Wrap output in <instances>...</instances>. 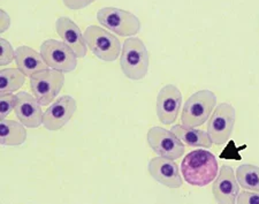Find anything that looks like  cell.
I'll return each instance as SVG.
<instances>
[{"label": "cell", "mask_w": 259, "mask_h": 204, "mask_svg": "<svg viewBox=\"0 0 259 204\" xmlns=\"http://www.w3.org/2000/svg\"><path fill=\"white\" fill-rule=\"evenodd\" d=\"M218 169L214 155L204 149L189 152L181 163L182 177L188 184L196 187L211 184L218 176Z\"/></svg>", "instance_id": "6da1fadb"}, {"label": "cell", "mask_w": 259, "mask_h": 204, "mask_svg": "<svg viewBox=\"0 0 259 204\" xmlns=\"http://www.w3.org/2000/svg\"><path fill=\"white\" fill-rule=\"evenodd\" d=\"M149 65V52L143 42L137 37H129L124 40L120 66L126 77L135 81L142 80L148 74Z\"/></svg>", "instance_id": "7a4b0ae2"}, {"label": "cell", "mask_w": 259, "mask_h": 204, "mask_svg": "<svg viewBox=\"0 0 259 204\" xmlns=\"http://www.w3.org/2000/svg\"><path fill=\"white\" fill-rule=\"evenodd\" d=\"M217 104V96L210 90L197 91L188 98L182 110L183 126L199 127L210 118Z\"/></svg>", "instance_id": "3957f363"}, {"label": "cell", "mask_w": 259, "mask_h": 204, "mask_svg": "<svg viewBox=\"0 0 259 204\" xmlns=\"http://www.w3.org/2000/svg\"><path fill=\"white\" fill-rule=\"evenodd\" d=\"M84 40L88 49L103 61H115L120 57L121 43L119 38L105 29L90 26L84 31Z\"/></svg>", "instance_id": "277c9868"}, {"label": "cell", "mask_w": 259, "mask_h": 204, "mask_svg": "<svg viewBox=\"0 0 259 204\" xmlns=\"http://www.w3.org/2000/svg\"><path fill=\"white\" fill-rule=\"evenodd\" d=\"M65 83V75L57 69H45L30 76V87L33 96L41 106L54 102Z\"/></svg>", "instance_id": "5b68a950"}, {"label": "cell", "mask_w": 259, "mask_h": 204, "mask_svg": "<svg viewBox=\"0 0 259 204\" xmlns=\"http://www.w3.org/2000/svg\"><path fill=\"white\" fill-rule=\"evenodd\" d=\"M97 20L103 27L122 37H132L141 29V22L137 16L115 7H104L99 10Z\"/></svg>", "instance_id": "8992f818"}, {"label": "cell", "mask_w": 259, "mask_h": 204, "mask_svg": "<svg viewBox=\"0 0 259 204\" xmlns=\"http://www.w3.org/2000/svg\"><path fill=\"white\" fill-rule=\"evenodd\" d=\"M40 55L49 67L69 73L76 68L77 56L65 42L48 39L40 45Z\"/></svg>", "instance_id": "52a82bcc"}, {"label": "cell", "mask_w": 259, "mask_h": 204, "mask_svg": "<svg viewBox=\"0 0 259 204\" xmlns=\"http://www.w3.org/2000/svg\"><path fill=\"white\" fill-rule=\"evenodd\" d=\"M235 119V109L231 104L221 103L215 107L207 123V134L213 144L223 145L231 139Z\"/></svg>", "instance_id": "ba28073f"}, {"label": "cell", "mask_w": 259, "mask_h": 204, "mask_svg": "<svg viewBox=\"0 0 259 204\" xmlns=\"http://www.w3.org/2000/svg\"><path fill=\"white\" fill-rule=\"evenodd\" d=\"M148 143L157 156L177 160L185 153V144L172 131L152 127L148 132Z\"/></svg>", "instance_id": "9c48e42d"}, {"label": "cell", "mask_w": 259, "mask_h": 204, "mask_svg": "<svg viewBox=\"0 0 259 204\" xmlns=\"http://www.w3.org/2000/svg\"><path fill=\"white\" fill-rule=\"evenodd\" d=\"M76 110L77 104L72 96H62V97L58 98L56 102H53L52 105L44 112V127L51 132L61 130L72 119Z\"/></svg>", "instance_id": "30bf717a"}, {"label": "cell", "mask_w": 259, "mask_h": 204, "mask_svg": "<svg viewBox=\"0 0 259 204\" xmlns=\"http://www.w3.org/2000/svg\"><path fill=\"white\" fill-rule=\"evenodd\" d=\"M182 106V94L174 85H167L161 88L157 96V115L164 125L177 121Z\"/></svg>", "instance_id": "8fae6325"}, {"label": "cell", "mask_w": 259, "mask_h": 204, "mask_svg": "<svg viewBox=\"0 0 259 204\" xmlns=\"http://www.w3.org/2000/svg\"><path fill=\"white\" fill-rule=\"evenodd\" d=\"M212 193L215 201L220 204H234L240 194V185L234 170L228 165L220 168L215 181L213 182Z\"/></svg>", "instance_id": "7c38bea8"}, {"label": "cell", "mask_w": 259, "mask_h": 204, "mask_svg": "<svg viewBox=\"0 0 259 204\" xmlns=\"http://www.w3.org/2000/svg\"><path fill=\"white\" fill-rule=\"evenodd\" d=\"M16 98L18 101L14 112L21 124L28 128H37L43 125L44 113L35 96L28 94L27 91H20L16 94Z\"/></svg>", "instance_id": "4fadbf2b"}, {"label": "cell", "mask_w": 259, "mask_h": 204, "mask_svg": "<svg viewBox=\"0 0 259 204\" xmlns=\"http://www.w3.org/2000/svg\"><path fill=\"white\" fill-rule=\"evenodd\" d=\"M148 170L154 180L168 188H180L183 185L179 166L172 159L159 156L152 158L149 161Z\"/></svg>", "instance_id": "5bb4252c"}, {"label": "cell", "mask_w": 259, "mask_h": 204, "mask_svg": "<svg viewBox=\"0 0 259 204\" xmlns=\"http://www.w3.org/2000/svg\"><path fill=\"white\" fill-rule=\"evenodd\" d=\"M56 30L62 42L73 50L77 58H83L88 53V45L80 28L69 18H59L56 22Z\"/></svg>", "instance_id": "9a60e30c"}, {"label": "cell", "mask_w": 259, "mask_h": 204, "mask_svg": "<svg viewBox=\"0 0 259 204\" xmlns=\"http://www.w3.org/2000/svg\"><path fill=\"white\" fill-rule=\"evenodd\" d=\"M15 62L26 76H32L33 74L49 68L40 53L29 47H20L15 50Z\"/></svg>", "instance_id": "2e32d148"}, {"label": "cell", "mask_w": 259, "mask_h": 204, "mask_svg": "<svg viewBox=\"0 0 259 204\" xmlns=\"http://www.w3.org/2000/svg\"><path fill=\"white\" fill-rule=\"evenodd\" d=\"M172 131L183 144L191 148H205L210 149L213 142L207 133L196 130L195 127H187L183 125H177L172 127Z\"/></svg>", "instance_id": "e0dca14e"}, {"label": "cell", "mask_w": 259, "mask_h": 204, "mask_svg": "<svg viewBox=\"0 0 259 204\" xmlns=\"http://www.w3.org/2000/svg\"><path fill=\"white\" fill-rule=\"evenodd\" d=\"M26 140L27 131L23 124L14 121V120H2V137H0L2 145L16 147L24 143Z\"/></svg>", "instance_id": "ac0fdd59"}, {"label": "cell", "mask_w": 259, "mask_h": 204, "mask_svg": "<svg viewBox=\"0 0 259 204\" xmlns=\"http://www.w3.org/2000/svg\"><path fill=\"white\" fill-rule=\"evenodd\" d=\"M0 91L2 94H12L24 85L26 75L19 68H4L0 72Z\"/></svg>", "instance_id": "d6986e66"}, {"label": "cell", "mask_w": 259, "mask_h": 204, "mask_svg": "<svg viewBox=\"0 0 259 204\" xmlns=\"http://www.w3.org/2000/svg\"><path fill=\"white\" fill-rule=\"evenodd\" d=\"M239 185L245 190L259 191V168L251 164L241 165L236 170Z\"/></svg>", "instance_id": "ffe728a7"}, {"label": "cell", "mask_w": 259, "mask_h": 204, "mask_svg": "<svg viewBox=\"0 0 259 204\" xmlns=\"http://www.w3.org/2000/svg\"><path fill=\"white\" fill-rule=\"evenodd\" d=\"M16 101H18L16 95L2 94V98H0V103H2V112H0V118H2V120L6 119L7 115L10 114L12 111L15 110Z\"/></svg>", "instance_id": "44dd1931"}, {"label": "cell", "mask_w": 259, "mask_h": 204, "mask_svg": "<svg viewBox=\"0 0 259 204\" xmlns=\"http://www.w3.org/2000/svg\"><path fill=\"white\" fill-rule=\"evenodd\" d=\"M0 47H2L0 64H2V66L10 65L12 61L15 60V51L13 50V47L5 38H2V40H0Z\"/></svg>", "instance_id": "7402d4cb"}, {"label": "cell", "mask_w": 259, "mask_h": 204, "mask_svg": "<svg viewBox=\"0 0 259 204\" xmlns=\"http://www.w3.org/2000/svg\"><path fill=\"white\" fill-rule=\"evenodd\" d=\"M239 204H259V191L243 190L237 196Z\"/></svg>", "instance_id": "603a6c76"}, {"label": "cell", "mask_w": 259, "mask_h": 204, "mask_svg": "<svg viewBox=\"0 0 259 204\" xmlns=\"http://www.w3.org/2000/svg\"><path fill=\"white\" fill-rule=\"evenodd\" d=\"M62 2H64V5L66 7H68L69 10L78 11L91 5V4L95 3L96 0H62Z\"/></svg>", "instance_id": "cb8c5ba5"}, {"label": "cell", "mask_w": 259, "mask_h": 204, "mask_svg": "<svg viewBox=\"0 0 259 204\" xmlns=\"http://www.w3.org/2000/svg\"><path fill=\"white\" fill-rule=\"evenodd\" d=\"M0 15H2V22H0V24H2V29H0V31L5 32L11 26V18L4 10H2Z\"/></svg>", "instance_id": "d4e9b609"}]
</instances>
